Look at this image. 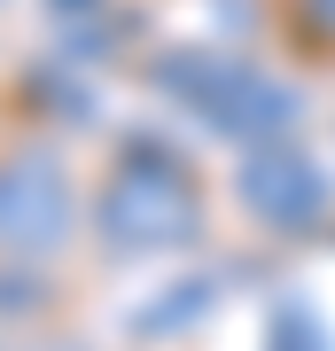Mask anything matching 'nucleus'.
<instances>
[{"label": "nucleus", "instance_id": "1", "mask_svg": "<svg viewBox=\"0 0 335 351\" xmlns=\"http://www.w3.org/2000/svg\"><path fill=\"white\" fill-rule=\"evenodd\" d=\"M71 226V195L47 156H8L0 164V242L8 250H47Z\"/></svg>", "mask_w": 335, "mask_h": 351}]
</instances>
